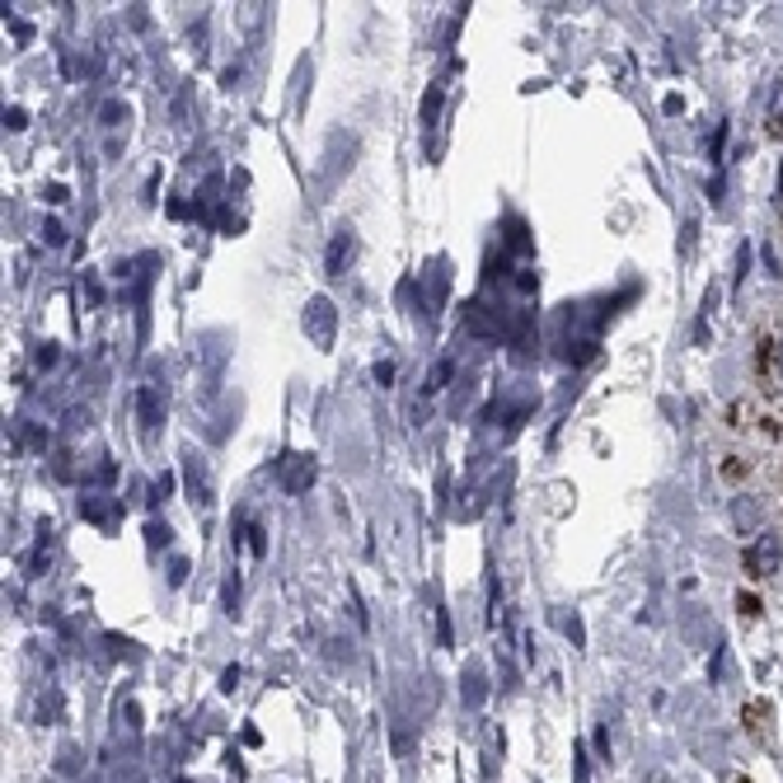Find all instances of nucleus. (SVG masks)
<instances>
[{
	"label": "nucleus",
	"instance_id": "f257e3e1",
	"mask_svg": "<svg viewBox=\"0 0 783 783\" xmlns=\"http://www.w3.org/2000/svg\"><path fill=\"white\" fill-rule=\"evenodd\" d=\"M301 324H305V338L315 342L320 352L334 348V338H338V310H334V301H328V296H310Z\"/></svg>",
	"mask_w": 783,
	"mask_h": 783
},
{
	"label": "nucleus",
	"instance_id": "f03ea898",
	"mask_svg": "<svg viewBox=\"0 0 783 783\" xmlns=\"http://www.w3.org/2000/svg\"><path fill=\"white\" fill-rule=\"evenodd\" d=\"M320 479V460L315 456H287L277 465V483L281 493H310V483Z\"/></svg>",
	"mask_w": 783,
	"mask_h": 783
},
{
	"label": "nucleus",
	"instance_id": "7ed1b4c3",
	"mask_svg": "<svg viewBox=\"0 0 783 783\" xmlns=\"http://www.w3.org/2000/svg\"><path fill=\"white\" fill-rule=\"evenodd\" d=\"M779 563H783L779 535H756V540H750V550H746V573L750 577H774Z\"/></svg>",
	"mask_w": 783,
	"mask_h": 783
},
{
	"label": "nucleus",
	"instance_id": "20e7f679",
	"mask_svg": "<svg viewBox=\"0 0 783 783\" xmlns=\"http://www.w3.org/2000/svg\"><path fill=\"white\" fill-rule=\"evenodd\" d=\"M352 258H357V234H352V226H338L334 240H328V249H324V273H328V277H342Z\"/></svg>",
	"mask_w": 783,
	"mask_h": 783
},
{
	"label": "nucleus",
	"instance_id": "39448f33",
	"mask_svg": "<svg viewBox=\"0 0 783 783\" xmlns=\"http://www.w3.org/2000/svg\"><path fill=\"white\" fill-rule=\"evenodd\" d=\"M727 516H732V530H737V535H750V540L760 535V503H756V497H746V493L732 497Z\"/></svg>",
	"mask_w": 783,
	"mask_h": 783
},
{
	"label": "nucleus",
	"instance_id": "423d86ee",
	"mask_svg": "<svg viewBox=\"0 0 783 783\" xmlns=\"http://www.w3.org/2000/svg\"><path fill=\"white\" fill-rule=\"evenodd\" d=\"M764 118H770V132L783 136V81H774L770 94H764Z\"/></svg>",
	"mask_w": 783,
	"mask_h": 783
},
{
	"label": "nucleus",
	"instance_id": "0eeeda50",
	"mask_svg": "<svg viewBox=\"0 0 783 783\" xmlns=\"http://www.w3.org/2000/svg\"><path fill=\"white\" fill-rule=\"evenodd\" d=\"M188 479H193V493H197V503L207 507V503H212V479H207V465H202L197 456H188Z\"/></svg>",
	"mask_w": 783,
	"mask_h": 783
},
{
	"label": "nucleus",
	"instance_id": "6e6552de",
	"mask_svg": "<svg viewBox=\"0 0 783 783\" xmlns=\"http://www.w3.org/2000/svg\"><path fill=\"white\" fill-rule=\"evenodd\" d=\"M81 511L89 516L94 526H113V507H104L99 497H85V503H81Z\"/></svg>",
	"mask_w": 783,
	"mask_h": 783
},
{
	"label": "nucleus",
	"instance_id": "1a4fd4ad",
	"mask_svg": "<svg viewBox=\"0 0 783 783\" xmlns=\"http://www.w3.org/2000/svg\"><path fill=\"white\" fill-rule=\"evenodd\" d=\"M446 375H450V362H442V366H436V371H432V385H427V389H432V395H436V389H446Z\"/></svg>",
	"mask_w": 783,
	"mask_h": 783
},
{
	"label": "nucleus",
	"instance_id": "9d476101",
	"mask_svg": "<svg viewBox=\"0 0 783 783\" xmlns=\"http://www.w3.org/2000/svg\"><path fill=\"white\" fill-rule=\"evenodd\" d=\"M57 362V342H43L38 348V366H52Z\"/></svg>",
	"mask_w": 783,
	"mask_h": 783
},
{
	"label": "nucleus",
	"instance_id": "9b49d317",
	"mask_svg": "<svg viewBox=\"0 0 783 783\" xmlns=\"http://www.w3.org/2000/svg\"><path fill=\"white\" fill-rule=\"evenodd\" d=\"M375 381H381V385L395 381V362H375Z\"/></svg>",
	"mask_w": 783,
	"mask_h": 783
},
{
	"label": "nucleus",
	"instance_id": "f8f14e48",
	"mask_svg": "<svg viewBox=\"0 0 783 783\" xmlns=\"http://www.w3.org/2000/svg\"><path fill=\"white\" fill-rule=\"evenodd\" d=\"M43 240H47V244H61L67 234H61V226H57V221H47V226H43Z\"/></svg>",
	"mask_w": 783,
	"mask_h": 783
},
{
	"label": "nucleus",
	"instance_id": "ddd939ff",
	"mask_svg": "<svg viewBox=\"0 0 783 783\" xmlns=\"http://www.w3.org/2000/svg\"><path fill=\"white\" fill-rule=\"evenodd\" d=\"M258 20H263V5H244V24H249V28H254Z\"/></svg>",
	"mask_w": 783,
	"mask_h": 783
},
{
	"label": "nucleus",
	"instance_id": "4468645a",
	"mask_svg": "<svg viewBox=\"0 0 783 783\" xmlns=\"http://www.w3.org/2000/svg\"><path fill=\"white\" fill-rule=\"evenodd\" d=\"M774 371H779V381H783V338L774 342Z\"/></svg>",
	"mask_w": 783,
	"mask_h": 783
}]
</instances>
